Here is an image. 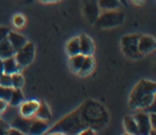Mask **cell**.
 <instances>
[{
    "instance_id": "e575fe53",
    "label": "cell",
    "mask_w": 156,
    "mask_h": 135,
    "mask_svg": "<svg viewBox=\"0 0 156 135\" xmlns=\"http://www.w3.org/2000/svg\"><path fill=\"white\" fill-rule=\"evenodd\" d=\"M144 2V0H133V3H136V4H142Z\"/></svg>"
},
{
    "instance_id": "277c9868",
    "label": "cell",
    "mask_w": 156,
    "mask_h": 135,
    "mask_svg": "<svg viewBox=\"0 0 156 135\" xmlns=\"http://www.w3.org/2000/svg\"><path fill=\"white\" fill-rule=\"evenodd\" d=\"M138 37L139 35H125L121 37L122 53L130 59H137L142 57L138 52Z\"/></svg>"
},
{
    "instance_id": "7a4b0ae2",
    "label": "cell",
    "mask_w": 156,
    "mask_h": 135,
    "mask_svg": "<svg viewBox=\"0 0 156 135\" xmlns=\"http://www.w3.org/2000/svg\"><path fill=\"white\" fill-rule=\"evenodd\" d=\"M155 95H156V84L150 80H141L133 88L130 93L129 97L130 108L142 109V111L148 109L152 112L155 106Z\"/></svg>"
},
{
    "instance_id": "4fadbf2b",
    "label": "cell",
    "mask_w": 156,
    "mask_h": 135,
    "mask_svg": "<svg viewBox=\"0 0 156 135\" xmlns=\"http://www.w3.org/2000/svg\"><path fill=\"white\" fill-rule=\"evenodd\" d=\"M31 123V117H16L12 121V127H16L22 134H29V127Z\"/></svg>"
},
{
    "instance_id": "484cf974",
    "label": "cell",
    "mask_w": 156,
    "mask_h": 135,
    "mask_svg": "<svg viewBox=\"0 0 156 135\" xmlns=\"http://www.w3.org/2000/svg\"><path fill=\"white\" fill-rule=\"evenodd\" d=\"M26 23V18H25V16H22V14H16L13 17V25L16 27H18V29H21V27H23Z\"/></svg>"
},
{
    "instance_id": "f1b7e54d",
    "label": "cell",
    "mask_w": 156,
    "mask_h": 135,
    "mask_svg": "<svg viewBox=\"0 0 156 135\" xmlns=\"http://www.w3.org/2000/svg\"><path fill=\"white\" fill-rule=\"evenodd\" d=\"M10 30L8 29V27H4V26H0V41L3 40V39H5L8 36V32Z\"/></svg>"
},
{
    "instance_id": "5bb4252c",
    "label": "cell",
    "mask_w": 156,
    "mask_h": 135,
    "mask_svg": "<svg viewBox=\"0 0 156 135\" xmlns=\"http://www.w3.org/2000/svg\"><path fill=\"white\" fill-rule=\"evenodd\" d=\"M7 37H8V40H9L10 45L13 47L14 50H18L20 48H22V47H23V45L27 43L26 37H25L23 35H21V33H18V32L9 31Z\"/></svg>"
},
{
    "instance_id": "9c48e42d",
    "label": "cell",
    "mask_w": 156,
    "mask_h": 135,
    "mask_svg": "<svg viewBox=\"0 0 156 135\" xmlns=\"http://www.w3.org/2000/svg\"><path fill=\"white\" fill-rule=\"evenodd\" d=\"M39 106L37 100H23L20 104V113L23 117H32Z\"/></svg>"
},
{
    "instance_id": "d590c367",
    "label": "cell",
    "mask_w": 156,
    "mask_h": 135,
    "mask_svg": "<svg viewBox=\"0 0 156 135\" xmlns=\"http://www.w3.org/2000/svg\"><path fill=\"white\" fill-rule=\"evenodd\" d=\"M120 2V4H124V5H126V0H119Z\"/></svg>"
},
{
    "instance_id": "5b68a950",
    "label": "cell",
    "mask_w": 156,
    "mask_h": 135,
    "mask_svg": "<svg viewBox=\"0 0 156 135\" xmlns=\"http://www.w3.org/2000/svg\"><path fill=\"white\" fill-rule=\"evenodd\" d=\"M14 58L21 67H26V66L31 64L32 61L35 59V45L27 41L22 48L16 50Z\"/></svg>"
},
{
    "instance_id": "ffe728a7",
    "label": "cell",
    "mask_w": 156,
    "mask_h": 135,
    "mask_svg": "<svg viewBox=\"0 0 156 135\" xmlns=\"http://www.w3.org/2000/svg\"><path fill=\"white\" fill-rule=\"evenodd\" d=\"M66 52L70 55H75L80 53V45H79V37H72L66 45Z\"/></svg>"
},
{
    "instance_id": "e0dca14e",
    "label": "cell",
    "mask_w": 156,
    "mask_h": 135,
    "mask_svg": "<svg viewBox=\"0 0 156 135\" xmlns=\"http://www.w3.org/2000/svg\"><path fill=\"white\" fill-rule=\"evenodd\" d=\"M16 50L13 49V47L10 45L8 37L3 39L2 41H0V58L4 59V58H8V57H12L14 55Z\"/></svg>"
},
{
    "instance_id": "6da1fadb",
    "label": "cell",
    "mask_w": 156,
    "mask_h": 135,
    "mask_svg": "<svg viewBox=\"0 0 156 135\" xmlns=\"http://www.w3.org/2000/svg\"><path fill=\"white\" fill-rule=\"evenodd\" d=\"M89 126V119L87 116L85 104L80 106L77 109L65 116L57 123L48 129L47 134H79L83 129Z\"/></svg>"
},
{
    "instance_id": "3957f363",
    "label": "cell",
    "mask_w": 156,
    "mask_h": 135,
    "mask_svg": "<svg viewBox=\"0 0 156 135\" xmlns=\"http://www.w3.org/2000/svg\"><path fill=\"white\" fill-rule=\"evenodd\" d=\"M125 16L124 13L118 12V10H106L103 14H99L98 18L94 22L97 29H114L116 26H120L124 23Z\"/></svg>"
},
{
    "instance_id": "9a60e30c",
    "label": "cell",
    "mask_w": 156,
    "mask_h": 135,
    "mask_svg": "<svg viewBox=\"0 0 156 135\" xmlns=\"http://www.w3.org/2000/svg\"><path fill=\"white\" fill-rule=\"evenodd\" d=\"M34 116H36V119H40V120H44V121H49L52 119V112H51V108L48 107L47 103L39 102V106H37Z\"/></svg>"
},
{
    "instance_id": "52a82bcc",
    "label": "cell",
    "mask_w": 156,
    "mask_h": 135,
    "mask_svg": "<svg viewBox=\"0 0 156 135\" xmlns=\"http://www.w3.org/2000/svg\"><path fill=\"white\" fill-rule=\"evenodd\" d=\"M133 117H134V120H136L138 133L139 134H150L152 127H151V123H150L148 113H146V112H137Z\"/></svg>"
},
{
    "instance_id": "4316f807",
    "label": "cell",
    "mask_w": 156,
    "mask_h": 135,
    "mask_svg": "<svg viewBox=\"0 0 156 135\" xmlns=\"http://www.w3.org/2000/svg\"><path fill=\"white\" fill-rule=\"evenodd\" d=\"M8 127H9V123L0 119V135H5V134H7Z\"/></svg>"
},
{
    "instance_id": "44dd1931",
    "label": "cell",
    "mask_w": 156,
    "mask_h": 135,
    "mask_svg": "<svg viewBox=\"0 0 156 135\" xmlns=\"http://www.w3.org/2000/svg\"><path fill=\"white\" fill-rule=\"evenodd\" d=\"M84 58H85V55H83L81 53L75 54V55H71V57H70V67H71V70L77 74V71H79L80 66L83 64V61H84Z\"/></svg>"
},
{
    "instance_id": "d4e9b609",
    "label": "cell",
    "mask_w": 156,
    "mask_h": 135,
    "mask_svg": "<svg viewBox=\"0 0 156 135\" xmlns=\"http://www.w3.org/2000/svg\"><path fill=\"white\" fill-rule=\"evenodd\" d=\"M12 90H13V88H7V86L0 85V99H4L8 102L10 94H12Z\"/></svg>"
},
{
    "instance_id": "ba28073f",
    "label": "cell",
    "mask_w": 156,
    "mask_h": 135,
    "mask_svg": "<svg viewBox=\"0 0 156 135\" xmlns=\"http://www.w3.org/2000/svg\"><path fill=\"white\" fill-rule=\"evenodd\" d=\"M79 45H80V53L83 55H92L94 53V50H96L94 41L87 33H81L79 36Z\"/></svg>"
},
{
    "instance_id": "7c38bea8",
    "label": "cell",
    "mask_w": 156,
    "mask_h": 135,
    "mask_svg": "<svg viewBox=\"0 0 156 135\" xmlns=\"http://www.w3.org/2000/svg\"><path fill=\"white\" fill-rule=\"evenodd\" d=\"M3 67H4V74H8V75L16 74V72H20V70H22V67L17 63V61H16L14 55L4 58L3 59Z\"/></svg>"
},
{
    "instance_id": "7402d4cb",
    "label": "cell",
    "mask_w": 156,
    "mask_h": 135,
    "mask_svg": "<svg viewBox=\"0 0 156 135\" xmlns=\"http://www.w3.org/2000/svg\"><path fill=\"white\" fill-rule=\"evenodd\" d=\"M98 7L105 10H115L120 7L119 0H98Z\"/></svg>"
},
{
    "instance_id": "8d00e7d4",
    "label": "cell",
    "mask_w": 156,
    "mask_h": 135,
    "mask_svg": "<svg viewBox=\"0 0 156 135\" xmlns=\"http://www.w3.org/2000/svg\"><path fill=\"white\" fill-rule=\"evenodd\" d=\"M25 2H27V3H29V2H32V0H25Z\"/></svg>"
},
{
    "instance_id": "30bf717a",
    "label": "cell",
    "mask_w": 156,
    "mask_h": 135,
    "mask_svg": "<svg viewBox=\"0 0 156 135\" xmlns=\"http://www.w3.org/2000/svg\"><path fill=\"white\" fill-rule=\"evenodd\" d=\"M84 14H85V17L88 18V21L90 22V23H94L96 19L98 18V16H99V7H98V4H96L93 0H90V2H87L85 7H84Z\"/></svg>"
},
{
    "instance_id": "1f68e13d",
    "label": "cell",
    "mask_w": 156,
    "mask_h": 135,
    "mask_svg": "<svg viewBox=\"0 0 156 135\" xmlns=\"http://www.w3.org/2000/svg\"><path fill=\"white\" fill-rule=\"evenodd\" d=\"M7 107H8V102H7V100L0 99V115H2L5 109H7Z\"/></svg>"
},
{
    "instance_id": "ac0fdd59",
    "label": "cell",
    "mask_w": 156,
    "mask_h": 135,
    "mask_svg": "<svg viewBox=\"0 0 156 135\" xmlns=\"http://www.w3.org/2000/svg\"><path fill=\"white\" fill-rule=\"evenodd\" d=\"M124 127H125V131L130 135H138L139 134L136 120L133 116H125L124 117Z\"/></svg>"
},
{
    "instance_id": "cb8c5ba5",
    "label": "cell",
    "mask_w": 156,
    "mask_h": 135,
    "mask_svg": "<svg viewBox=\"0 0 156 135\" xmlns=\"http://www.w3.org/2000/svg\"><path fill=\"white\" fill-rule=\"evenodd\" d=\"M0 85L7 86V88H12V76L8 75V74H2L0 75Z\"/></svg>"
},
{
    "instance_id": "8992f818",
    "label": "cell",
    "mask_w": 156,
    "mask_h": 135,
    "mask_svg": "<svg viewBox=\"0 0 156 135\" xmlns=\"http://www.w3.org/2000/svg\"><path fill=\"white\" fill-rule=\"evenodd\" d=\"M156 41L150 35H139L138 37V52L141 55H147L155 50Z\"/></svg>"
},
{
    "instance_id": "836d02e7",
    "label": "cell",
    "mask_w": 156,
    "mask_h": 135,
    "mask_svg": "<svg viewBox=\"0 0 156 135\" xmlns=\"http://www.w3.org/2000/svg\"><path fill=\"white\" fill-rule=\"evenodd\" d=\"M4 74V67H3V59L0 58V75Z\"/></svg>"
},
{
    "instance_id": "d6986e66",
    "label": "cell",
    "mask_w": 156,
    "mask_h": 135,
    "mask_svg": "<svg viewBox=\"0 0 156 135\" xmlns=\"http://www.w3.org/2000/svg\"><path fill=\"white\" fill-rule=\"evenodd\" d=\"M23 100H25V95L22 94L21 89H14L13 88L12 94H10L9 100H8V104H10L12 107H18Z\"/></svg>"
},
{
    "instance_id": "603a6c76",
    "label": "cell",
    "mask_w": 156,
    "mask_h": 135,
    "mask_svg": "<svg viewBox=\"0 0 156 135\" xmlns=\"http://www.w3.org/2000/svg\"><path fill=\"white\" fill-rule=\"evenodd\" d=\"M12 88L14 89H21L25 85V77L22 76L20 72H16V74H12Z\"/></svg>"
},
{
    "instance_id": "f546056e",
    "label": "cell",
    "mask_w": 156,
    "mask_h": 135,
    "mask_svg": "<svg viewBox=\"0 0 156 135\" xmlns=\"http://www.w3.org/2000/svg\"><path fill=\"white\" fill-rule=\"evenodd\" d=\"M79 134H80V135H94V134H96V131H94L93 127L88 126V127H85V129H83V130H81Z\"/></svg>"
},
{
    "instance_id": "83f0119b",
    "label": "cell",
    "mask_w": 156,
    "mask_h": 135,
    "mask_svg": "<svg viewBox=\"0 0 156 135\" xmlns=\"http://www.w3.org/2000/svg\"><path fill=\"white\" fill-rule=\"evenodd\" d=\"M148 119H150V123H151V127L156 130V113H155L154 111H152V112H150Z\"/></svg>"
},
{
    "instance_id": "d6a6232c",
    "label": "cell",
    "mask_w": 156,
    "mask_h": 135,
    "mask_svg": "<svg viewBox=\"0 0 156 135\" xmlns=\"http://www.w3.org/2000/svg\"><path fill=\"white\" fill-rule=\"evenodd\" d=\"M39 2H41L44 4H51V3H57L59 0H39Z\"/></svg>"
},
{
    "instance_id": "2e32d148",
    "label": "cell",
    "mask_w": 156,
    "mask_h": 135,
    "mask_svg": "<svg viewBox=\"0 0 156 135\" xmlns=\"http://www.w3.org/2000/svg\"><path fill=\"white\" fill-rule=\"evenodd\" d=\"M94 70V59L92 55H85L84 61H83V64L80 66L79 71H77V74L80 76H87L89 75L90 72Z\"/></svg>"
},
{
    "instance_id": "8fae6325",
    "label": "cell",
    "mask_w": 156,
    "mask_h": 135,
    "mask_svg": "<svg viewBox=\"0 0 156 135\" xmlns=\"http://www.w3.org/2000/svg\"><path fill=\"white\" fill-rule=\"evenodd\" d=\"M48 130V122L36 119V120H31L30 127H29V134L32 135H39V134H44Z\"/></svg>"
},
{
    "instance_id": "4dcf8cb0",
    "label": "cell",
    "mask_w": 156,
    "mask_h": 135,
    "mask_svg": "<svg viewBox=\"0 0 156 135\" xmlns=\"http://www.w3.org/2000/svg\"><path fill=\"white\" fill-rule=\"evenodd\" d=\"M7 135H23L20 130H17L16 127H8V130H7Z\"/></svg>"
}]
</instances>
